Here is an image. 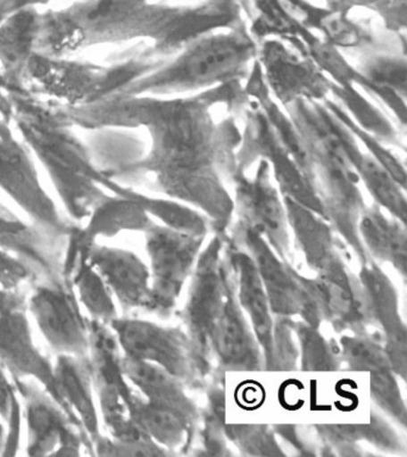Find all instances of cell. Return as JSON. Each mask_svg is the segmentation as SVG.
Listing matches in <instances>:
<instances>
[{
    "label": "cell",
    "instance_id": "1",
    "mask_svg": "<svg viewBox=\"0 0 407 457\" xmlns=\"http://www.w3.org/2000/svg\"><path fill=\"white\" fill-rule=\"evenodd\" d=\"M246 101L244 81L210 90L159 97L112 95L73 110L80 129H133L150 134L147 154L139 161L104 171L111 179L136 173L154 176L159 189L172 200L201 212L217 235L226 236L235 216L232 194L225 184L237 169L242 130L232 113L220 118L217 109Z\"/></svg>",
    "mask_w": 407,
    "mask_h": 457
},
{
    "label": "cell",
    "instance_id": "2",
    "mask_svg": "<svg viewBox=\"0 0 407 457\" xmlns=\"http://www.w3.org/2000/svg\"><path fill=\"white\" fill-rule=\"evenodd\" d=\"M8 97L12 123L51 177L71 219L87 220L112 195L104 187L107 175L92 162L59 102L41 98L27 87L12 88Z\"/></svg>",
    "mask_w": 407,
    "mask_h": 457
},
{
    "label": "cell",
    "instance_id": "3",
    "mask_svg": "<svg viewBox=\"0 0 407 457\" xmlns=\"http://www.w3.org/2000/svg\"><path fill=\"white\" fill-rule=\"evenodd\" d=\"M283 109L309 154L328 221L361 264L366 263L370 258L361 243L359 221L367 204L343 146L345 126L323 102L296 101Z\"/></svg>",
    "mask_w": 407,
    "mask_h": 457
},
{
    "label": "cell",
    "instance_id": "4",
    "mask_svg": "<svg viewBox=\"0 0 407 457\" xmlns=\"http://www.w3.org/2000/svg\"><path fill=\"white\" fill-rule=\"evenodd\" d=\"M257 52V41L244 22L210 31L187 42L158 69L118 94L172 97L197 94L229 81H245Z\"/></svg>",
    "mask_w": 407,
    "mask_h": 457
},
{
    "label": "cell",
    "instance_id": "5",
    "mask_svg": "<svg viewBox=\"0 0 407 457\" xmlns=\"http://www.w3.org/2000/svg\"><path fill=\"white\" fill-rule=\"evenodd\" d=\"M168 59L146 44L137 45L105 65L34 53L24 71L23 84L40 97L69 106L87 105L118 94Z\"/></svg>",
    "mask_w": 407,
    "mask_h": 457
},
{
    "label": "cell",
    "instance_id": "6",
    "mask_svg": "<svg viewBox=\"0 0 407 457\" xmlns=\"http://www.w3.org/2000/svg\"><path fill=\"white\" fill-rule=\"evenodd\" d=\"M245 126L237 152V168L247 171L258 159L270 166L272 179L283 197L325 216L312 164L297 130L278 133L269 123L260 103L247 95Z\"/></svg>",
    "mask_w": 407,
    "mask_h": 457
},
{
    "label": "cell",
    "instance_id": "7",
    "mask_svg": "<svg viewBox=\"0 0 407 457\" xmlns=\"http://www.w3.org/2000/svg\"><path fill=\"white\" fill-rule=\"evenodd\" d=\"M228 237L215 233L206 249H202L182 311L187 339L197 360L208 373L212 357V331L233 285L231 268L226 258Z\"/></svg>",
    "mask_w": 407,
    "mask_h": 457
},
{
    "label": "cell",
    "instance_id": "8",
    "mask_svg": "<svg viewBox=\"0 0 407 457\" xmlns=\"http://www.w3.org/2000/svg\"><path fill=\"white\" fill-rule=\"evenodd\" d=\"M233 231V240L253 258L272 314L286 319L300 317L301 321L320 328L324 319L312 279L297 274L253 229L237 223Z\"/></svg>",
    "mask_w": 407,
    "mask_h": 457
},
{
    "label": "cell",
    "instance_id": "9",
    "mask_svg": "<svg viewBox=\"0 0 407 457\" xmlns=\"http://www.w3.org/2000/svg\"><path fill=\"white\" fill-rule=\"evenodd\" d=\"M0 119V189L23 209L35 226L49 235L69 238L77 222L67 221L42 186L29 147Z\"/></svg>",
    "mask_w": 407,
    "mask_h": 457
},
{
    "label": "cell",
    "instance_id": "10",
    "mask_svg": "<svg viewBox=\"0 0 407 457\" xmlns=\"http://www.w3.org/2000/svg\"><path fill=\"white\" fill-rule=\"evenodd\" d=\"M144 233L151 263V300L147 312L165 318L175 310L206 237L176 231L154 221Z\"/></svg>",
    "mask_w": 407,
    "mask_h": 457
},
{
    "label": "cell",
    "instance_id": "11",
    "mask_svg": "<svg viewBox=\"0 0 407 457\" xmlns=\"http://www.w3.org/2000/svg\"><path fill=\"white\" fill-rule=\"evenodd\" d=\"M123 356L162 368L182 382L200 384L208 371L197 360L182 329L137 318H115L109 324Z\"/></svg>",
    "mask_w": 407,
    "mask_h": 457
},
{
    "label": "cell",
    "instance_id": "12",
    "mask_svg": "<svg viewBox=\"0 0 407 457\" xmlns=\"http://www.w3.org/2000/svg\"><path fill=\"white\" fill-rule=\"evenodd\" d=\"M254 164L253 175L237 168L229 179L237 223L256 231L282 260H289L292 235L285 201L268 162L258 159Z\"/></svg>",
    "mask_w": 407,
    "mask_h": 457
},
{
    "label": "cell",
    "instance_id": "13",
    "mask_svg": "<svg viewBox=\"0 0 407 457\" xmlns=\"http://www.w3.org/2000/svg\"><path fill=\"white\" fill-rule=\"evenodd\" d=\"M12 380L23 402L28 455L74 457L84 448L88 455L95 456L94 443L83 427L71 420L44 387L31 378Z\"/></svg>",
    "mask_w": 407,
    "mask_h": 457
},
{
    "label": "cell",
    "instance_id": "14",
    "mask_svg": "<svg viewBox=\"0 0 407 457\" xmlns=\"http://www.w3.org/2000/svg\"><path fill=\"white\" fill-rule=\"evenodd\" d=\"M33 285L28 308L53 352L58 355L88 356V319L81 314L71 278Z\"/></svg>",
    "mask_w": 407,
    "mask_h": 457
},
{
    "label": "cell",
    "instance_id": "15",
    "mask_svg": "<svg viewBox=\"0 0 407 457\" xmlns=\"http://www.w3.org/2000/svg\"><path fill=\"white\" fill-rule=\"evenodd\" d=\"M257 62L272 98L279 105L296 101L321 102L334 81L307 56L278 38L258 44Z\"/></svg>",
    "mask_w": 407,
    "mask_h": 457
},
{
    "label": "cell",
    "instance_id": "16",
    "mask_svg": "<svg viewBox=\"0 0 407 457\" xmlns=\"http://www.w3.org/2000/svg\"><path fill=\"white\" fill-rule=\"evenodd\" d=\"M26 311L27 308L0 312V362L8 371L10 378H31L40 384L69 414L71 420L81 425L67 412L60 398L58 387H56L54 366L35 345Z\"/></svg>",
    "mask_w": 407,
    "mask_h": 457
},
{
    "label": "cell",
    "instance_id": "17",
    "mask_svg": "<svg viewBox=\"0 0 407 457\" xmlns=\"http://www.w3.org/2000/svg\"><path fill=\"white\" fill-rule=\"evenodd\" d=\"M67 238L49 235L40 227L28 225L0 205V249L15 253L29 265L38 281H60L63 275Z\"/></svg>",
    "mask_w": 407,
    "mask_h": 457
},
{
    "label": "cell",
    "instance_id": "18",
    "mask_svg": "<svg viewBox=\"0 0 407 457\" xmlns=\"http://www.w3.org/2000/svg\"><path fill=\"white\" fill-rule=\"evenodd\" d=\"M359 281L366 296L371 322L380 326L385 350L395 375L406 378V326L400 315L398 295L387 275L374 261L362 264Z\"/></svg>",
    "mask_w": 407,
    "mask_h": 457
},
{
    "label": "cell",
    "instance_id": "19",
    "mask_svg": "<svg viewBox=\"0 0 407 457\" xmlns=\"http://www.w3.org/2000/svg\"><path fill=\"white\" fill-rule=\"evenodd\" d=\"M226 258L236 278V297L249 319L268 370L274 364V314L253 258L239 244L228 237Z\"/></svg>",
    "mask_w": 407,
    "mask_h": 457
},
{
    "label": "cell",
    "instance_id": "20",
    "mask_svg": "<svg viewBox=\"0 0 407 457\" xmlns=\"http://www.w3.org/2000/svg\"><path fill=\"white\" fill-rule=\"evenodd\" d=\"M312 286L324 320L337 331L363 332L373 324L362 286L342 260L317 274Z\"/></svg>",
    "mask_w": 407,
    "mask_h": 457
},
{
    "label": "cell",
    "instance_id": "21",
    "mask_svg": "<svg viewBox=\"0 0 407 457\" xmlns=\"http://www.w3.org/2000/svg\"><path fill=\"white\" fill-rule=\"evenodd\" d=\"M87 258L123 311L148 310L151 300L150 269L136 253L92 243L87 247Z\"/></svg>",
    "mask_w": 407,
    "mask_h": 457
},
{
    "label": "cell",
    "instance_id": "22",
    "mask_svg": "<svg viewBox=\"0 0 407 457\" xmlns=\"http://www.w3.org/2000/svg\"><path fill=\"white\" fill-rule=\"evenodd\" d=\"M211 353L226 370L256 371L264 364L256 337L237 301L235 283L212 331Z\"/></svg>",
    "mask_w": 407,
    "mask_h": 457
},
{
    "label": "cell",
    "instance_id": "23",
    "mask_svg": "<svg viewBox=\"0 0 407 457\" xmlns=\"http://www.w3.org/2000/svg\"><path fill=\"white\" fill-rule=\"evenodd\" d=\"M54 377L67 412L81 424L92 443L101 436L88 356L58 355Z\"/></svg>",
    "mask_w": 407,
    "mask_h": 457
},
{
    "label": "cell",
    "instance_id": "24",
    "mask_svg": "<svg viewBox=\"0 0 407 457\" xmlns=\"http://www.w3.org/2000/svg\"><path fill=\"white\" fill-rule=\"evenodd\" d=\"M41 12L24 6L0 24V69L12 88L26 87L23 74L37 47Z\"/></svg>",
    "mask_w": 407,
    "mask_h": 457
},
{
    "label": "cell",
    "instance_id": "25",
    "mask_svg": "<svg viewBox=\"0 0 407 457\" xmlns=\"http://www.w3.org/2000/svg\"><path fill=\"white\" fill-rule=\"evenodd\" d=\"M283 201L290 233L303 253L307 265L317 274H320L332 267L336 262L342 260L330 222L290 198L283 197Z\"/></svg>",
    "mask_w": 407,
    "mask_h": 457
},
{
    "label": "cell",
    "instance_id": "26",
    "mask_svg": "<svg viewBox=\"0 0 407 457\" xmlns=\"http://www.w3.org/2000/svg\"><path fill=\"white\" fill-rule=\"evenodd\" d=\"M361 243L370 260L389 263L405 278L407 271L406 223L378 204L367 205L359 221Z\"/></svg>",
    "mask_w": 407,
    "mask_h": 457
},
{
    "label": "cell",
    "instance_id": "27",
    "mask_svg": "<svg viewBox=\"0 0 407 457\" xmlns=\"http://www.w3.org/2000/svg\"><path fill=\"white\" fill-rule=\"evenodd\" d=\"M123 374L145 399L166 407L186 418L191 425L197 420V409L183 389V382L155 364L122 356Z\"/></svg>",
    "mask_w": 407,
    "mask_h": 457
},
{
    "label": "cell",
    "instance_id": "28",
    "mask_svg": "<svg viewBox=\"0 0 407 457\" xmlns=\"http://www.w3.org/2000/svg\"><path fill=\"white\" fill-rule=\"evenodd\" d=\"M343 146H345L346 157H348L353 171L359 177L360 183L366 187L374 204L400 221L406 223L405 187L400 186L395 177L377 159L371 157L368 152L361 150L357 140L346 129V127L345 134H343Z\"/></svg>",
    "mask_w": 407,
    "mask_h": 457
},
{
    "label": "cell",
    "instance_id": "29",
    "mask_svg": "<svg viewBox=\"0 0 407 457\" xmlns=\"http://www.w3.org/2000/svg\"><path fill=\"white\" fill-rule=\"evenodd\" d=\"M290 16L311 31H320V37L338 49L363 47L370 44L371 34L353 22L345 13L330 8L321 9L307 0H278Z\"/></svg>",
    "mask_w": 407,
    "mask_h": 457
},
{
    "label": "cell",
    "instance_id": "30",
    "mask_svg": "<svg viewBox=\"0 0 407 457\" xmlns=\"http://www.w3.org/2000/svg\"><path fill=\"white\" fill-rule=\"evenodd\" d=\"M125 403L130 420L162 448L175 450L189 441L194 425L175 411L154 405L134 389Z\"/></svg>",
    "mask_w": 407,
    "mask_h": 457
},
{
    "label": "cell",
    "instance_id": "31",
    "mask_svg": "<svg viewBox=\"0 0 407 457\" xmlns=\"http://www.w3.org/2000/svg\"><path fill=\"white\" fill-rule=\"evenodd\" d=\"M104 187L109 193L137 202L148 215L161 220L162 225L176 229V231L207 237L208 231L212 228L210 220L206 215L182 202L172 200V198L171 200H162V198L146 196V195L137 193V191L122 186L109 176L105 179Z\"/></svg>",
    "mask_w": 407,
    "mask_h": 457
},
{
    "label": "cell",
    "instance_id": "32",
    "mask_svg": "<svg viewBox=\"0 0 407 457\" xmlns=\"http://www.w3.org/2000/svg\"><path fill=\"white\" fill-rule=\"evenodd\" d=\"M87 227H79L80 239L95 243L96 237H112L122 231H145L151 225V216L139 204L112 194L87 219Z\"/></svg>",
    "mask_w": 407,
    "mask_h": 457
},
{
    "label": "cell",
    "instance_id": "33",
    "mask_svg": "<svg viewBox=\"0 0 407 457\" xmlns=\"http://www.w3.org/2000/svg\"><path fill=\"white\" fill-rule=\"evenodd\" d=\"M85 31L67 9L41 12L40 30L35 52L62 59L85 48Z\"/></svg>",
    "mask_w": 407,
    "mask_h": 457
},
{
    "label": "cell",
    "instance_id": "34",
    "mask_svg": "<svg viewBox=\"0 0 407 457\" xmlns=\"http://www.w3.org/2000/svg\"><path fill=\"white\" fill-rule=\"evenodd\" d=\"M356 69L370 83L386 94L406 99L405 53H373L361 58Z\"/></svg>",
    "mask_w": 407,
    "mask_h": 457
},
{
    "label": "cell",
    "instance_id": "35",
    "mask_svg": "<svg viewBox=\"0 0 407 457\" xmlns=\"http://www.w3.org/2000/svg\"><path fill=\"white\" fill-rule=\"evenodd\" d=\"M293 329L299 343L301 370L313 373L338 370L342 362L338 346L325 339L320 328L300 321L293 322Z\"/></svg>",
    "mask_w": 407,
    "mask_h": 457
},
{
    "label": "cell",
    "instance_id": "36",
    "mask_svg": "<svg viewBox=\"0 0 407 457\" xmlns=\"http://www.w3.org/2000/svg\"><path fill=\"white\" fill-rule=\"evenodd\" d=\"M338 352L343 362L352 370L373 373L392 368L384 345L367 331L341 337Z\"/></svg>",
    "mask_w": 407,
    "mask_h": 457
},
{
    "label": "cell",
    "instance_id": "37",
    "mask_svg": "<svg viewBox=\"0 0 407 457\" xmlns=\"http://www.w3.org/2000/svg\"><path fill=\"white\" fill-rule=\"evenodd\" d=\"M321 102L346 127V129L353 134V137L364 145L368 154L377 159L382 166H385L387 171L395 177L396 182L406 189L405 164L389 148L385 146L384 141H381L378 137L362 129L359 123L353 121L352 116L346 112V110L338 102L332 101L330 97L325 98Z\"/></svg>",
    "mask_w": 407,
    "mask_h": 457
},
{
    "label": "cell",
    "instance_id": "38",
    "mask_svg": "<svg viewBox=\"0 0 407 457\" xmlns=\"http://www.w3.org/2000/svg\"><path fill=\"white\" fill-rule=\"evenodd\" d=\"M370 388L371 399L389 416L405 425L406 406L392 368L370 373Z\"/></svg>",
    "mask_w": 407,
    "mask_h": 457
},
{
    "label": "cell",
    "instance_id": "39",
    "mask_svg": "<svg viewBox=\"0 0 407 457\" xmlns=\"http://www.w3.org/2000/svg\"><path fill=\"white\" fill-rule=\"evenodd\" d=\"M226 434L235 441L242 452L251 455H283L270 432L258 425H229Z\"/></svg>",
    "mask_w": 407,
    "mask_h": 457
},
{
    "label": "cell",
    "instance_id": "40",
    "mask_svg": "<svg viewBox=\"0 0 407 457\" xmlns=\"http://www.w3.org/2000/svg\"><path fill=\"white\" fill-rule=\"evenodd\" d=\"M33 269L9 251L0 249V289L19 290L23 282H37Z\"/></svg>",
    "mask_w": 407,
    "mask_h": 457
},
{
    "label": "cell",
    "instance_id": "41",
    "mask_svg": "<svg viewBox=\"0 0 407 457\" xmlns=\"http://www.w3.org/2000/svg\"><path fill=\"white\" fill-rule=\"evenodd\" d=\"M6 373L8 371L0 362V417L9 424L21 418V406L15 385Z\"/></svg>",
    "mask_w": 407,
    "mask_h": 457
},
{
    "label": "cell",
    "instance_id": "42",
    "mask_svg": "<svg viewBox=\"0 0 407 457\" xmlns=\"http://www.w3.org/2000/svg\"><path fill=\"white\" fill-rule=\"evenodd\" d=\"M27 308V299L19 290L0 289V312L23 310Z\"/></svg>",
    "mask_w": 407,
    "mask_h": 457
},
{
    "label": "cell",
    "instance_id": "43",
    "mask_svg": "<svg viewBox=\"0 0 407 457\" xmlns=\"http://www.w3.org/2000/svg\"><path fill=\"white\" fill-rule=\"evenodd\" d=\"M10 90H12V87L0 69V119L12 123V105H10L8 97Z\"/></svg>",
    "mask_w": 407,
    "mask_h": 457
},
{
    "label": "cell",
    "instance_id": "44",
    "mask_svg": "<svg viewBox=\"0 0 407 457\" xmlns=\"http://www.w3.org/2000/svg\"><path fill=\"white\" fill-rule=\"evenodd\" d=\"M35 4V0H0V24L24 6Z\"/></svg>",
    "mask_w": 407,
    "mask_h": 457
},
{
    "label": "cell",
    "instance_id": "45",
    "mask_svg": "<svg viewBox=\"0 0 407 457\" xmlns=\"http://www.w3.org/2000/svg\"><path fill=\"white\" fill-rule=\"evenodd\" d=\"M5 438H6V431L3 424L0 423V455H3V452H4L5 445Z\"/></svg>",
    "mask_w": 407,
    "mask_h": 457
},
{
    "label": "cell",
    "instance_id": "46",
    "mask_svg": "<svg viewBox=\"0 0 407 457\" xmlns=\"http://www.w3.org/2000/svg\"><path fill=\"white\" fill-rule=\"evenodd\" d=\"M48 2V0H35V4H41V3Z\"/></svg>",
    "mask_w": 407,
    "mask_h": 457
}]
</instances>
